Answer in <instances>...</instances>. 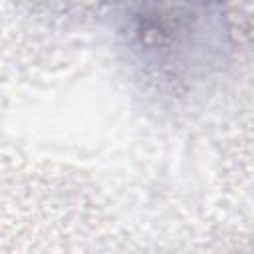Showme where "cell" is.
I'll return each mask as SVG.
<instances>
[{
	"mask_svg": "<svg viewBox=\"0 0 254 254\" xmlns=\"http://www.w3.org/2000/svg\"><path fill=\"white\" fill-rule=\"evenodd\" d=\"M135 56L169 79L192 73L222 52V18L210 6H135L119 18Z\"/></svg>",
	"mask_w": 254,
	"mask_h": 254,
	"instance_id": "cell-1",
	"label": "cell"
}]
</instances>
